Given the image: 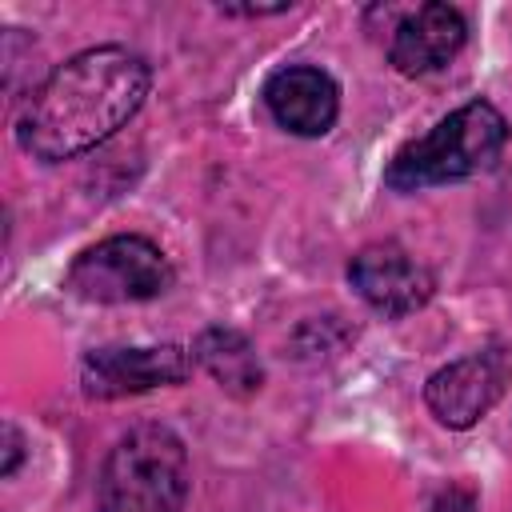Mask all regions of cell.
I'll return each instance as SVG.
<instances>
[{
  "mask_svg": "<svg viewBox=\"0 0 512 512\" xmlns=\"http://www.w3.org/2000/svg\"><path fill=\"white\" fill-rule=\"evenodd\" d=\"M152 88V68L120 44L84 48L56 64L20 104L16 140L44 164L72 160L124 128Z\"/></svg>",
  "mask_w": 512,
  "mask_h": 512,
  "instance_id": "1",
  "label": "cell"
},
{
  "mask_svg": "<svg viewBox=\"0 0 512 512\" xmlns=\"http://www.w3.org/2000/svg\"><path fill=\"white\" fill-rule=\"evenodd\" d=\"M508 140V120L496 104L472 100L444 116L428 136L404 144L384 168V184L392 192H424L436 184H452L484 172Z\"/></svg>",
  "mask_w": 512,
  "mask_h": 512,
  "instance_id": "2",
  "label": "cell"
},
{
  "mask_svg": "<svg viewBox=\"0 0 512 512\" xmlns=\"http://www.w3.org/2000/svg\"><path fill=\"white\" fill-rule=\"evenodd\" d=\"M188 448L164 424H140L116 440L96 480V512H184Z\"/></svg>",
  "mask_w": 512,
  "mask_h": 512,
  "instance_id": "3",
  "label": "cell"
},
{
  "mask_svg": "<svg viewBox=\"0 0 512 512\" xmlns=\"http://www.w3.org/2000/svg\"><path fill=\"white\" fill-rule=\"evenodd\" d=\"M64 288L88 304H136L172 288V264L148 236H108L72 260Z\"/></svg>",
  "mask_w": 512,
  "mask_h": 512,
  "instance_id": "4",
  "label": "cell"
},
{
  "mask_svg": "<svg viewBox=\"0 0 512 512\" xmlns=\"http://www.w3.org/2000/svg\"><path fill=\"white\" fill-rule=\"evenodd\" d=\"M192 356L180 344H156V348H96L80 364L84 396L92 400H120L152 388H168L188 380Z\"/></svg>",
  "mask_w": 512,
  "mask_h": 512,
  "instance_id": "5",
  "label": "cell"
},
{
  "mask_svg": "<svg viewBox=\"0 0 512 512\" xmlns=\"http://www.w3.org/2000/svg\"><path fill=\"white\" fill-rule=\"evenodd\" d=\"M348 280L380 316H408L432 296V272L392 240L360 248L348 264Z\"/></svg>",
  "mask_w": 512,
  "mask_h": 512,
  "instance_id": "6",
  "label": "cell"
},
{
  "mask_svg": "<svg viewBox=\"0 0 512 512\" xmlns=\"http://www.w3.org/2000/svg\"><path fill=\"white\" fill-rule=\"evenodd\" d=\"M508 360L500 352H476L464 360H452L448 368L432 372L424 400L432 416L448 428H472L504 392Z\"/></svg>",
  "mask_w": 512,
  "mask_h": 512,
  "instance_id": "7",
  "label": "cell"
},
{
  "mask_svg": "<svg viewBox=\"0 0 512 512\" xmlns=\"http://www.w3.org/2000/svg\"><path fill=\"white\" fill-rule=\"evenodd\" d=\"M264 108L292 136H324L340 112V88L324 68L288 64L264 84Z\"/></svg>",
  "mask_w": 512,
  "mask_h": 512,
  "instance_id": "8",
  "label": "cell"
},
{
  "mask_svg": "<svg viewBox=\"0 0 512 512\" xmlns=\"http://www.w3.org/2000/svg\"><path fill=\"white\" fill-rule=\"evenodd\" d=\"M468 40V24L452 4H420L396 20L388 60L404 76H428L444 68Z\"/></svg>",
  "mask_w": 512,
  "mask_h": 512,
  "instance_id": "9",
  "label": "cell"
},
{
  "mask_svg": "<svg viewBox=\"0 0 512 512\" xmlns=\"http://www.w3.org/2000/svg\"><path fill=\"white\" fill-rule=\"evenodd\" d=\"M192 360L232 396H256L264 384L260 356H256L252 340L236 328H224V324L204 328L192 344Z\"/></svg>",
  "mask_w": 512,
  "mask_h": 512,
  "instance_id": "10",
  "label": "cell"
},
{
  "mask_svg": "<svg viewBox=\"0 0 512 512\" xmlns=\"http://www.w3.org/2000/svg\"><path fill=\"white\" fill-rule=\"evenodd\" d=\"M428 512H476V496H472L468 488L452 484V488H444V492L432 500V508H428Z\"/></svg>",
  "mask_w": 512,
  "mask_h": 512,
  "instance_id": "11",
  "label": "cell"
},
{
  "mask_svg": "<svg viewBox=\"0 0 512 512\" xmlns=\"http://www.w3.org/2000/svg\"><path fill=\"white\" fill-rule=\"evenodd\" d=\"M20 452H24V440H20V432H16V424H4V476H12L16 472V464H20Z\"/></svg>",
  "mask_w": 512,
  "mask_h": 512,
  "instance_id": "12",
  "label": "cell"
}]
</instances>
